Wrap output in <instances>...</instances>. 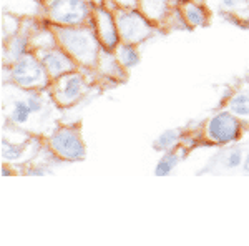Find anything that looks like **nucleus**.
Here are the masks:
<instances>
[{
    "instance_id": "obj_1",
    "label": "nucleus",
    "mask_w": 249,
    "mask_h": 246,
    "mask_svg": "<svg viewBox=\"0 0 249 246\" xmlns=\"http://www.w3.org/2000/svg\"><path fill=\"white\" fill-rule=\"evenodd\" d=\"M53 27L58 45L78 63V67L93 70L96 62H98L100 50H102V43L96 37L95 27L91 23L70 27Z\"/></svg>"
},
{
    "instance_id": "obj_2",
    "label": "nucleus",
    "mask_w": 249,
    "mask_h": 246,
    "mask_svg": "<svg viewBox=\"0 0 249 246\" xmlns=\"http://www.w3.org/2000/svg\"><path fill=\"white\" fill-rule=\"evenodd\" d=\"M3 68L7 72L5 83H14L23 90H47L50 87L52 80L47 74V68L34 50L27 52L17 62Z\"/></svg>"
},
{
    "instance_id": "obj_3",
    "label": "nucleus",
    "mask_w": 249,
    "mask_h": 246,
    "mask_svg": "<svg viewBox=\"0 0 249 246\" xmlns=\"http://www.w3.org/2000/svg\"><path fill=\"white\" fill-rule=\"evenodd\" d=\"M90 74V68H78V70L52 80L50 87H48V94H50L53 103L57 105V108L75 107L85 98L88 92L91 90V85H93L90 76H88Z\"/></svg>"
},
{
    "instance_id": "obj_4",
    "label": "nucleus",
    "mask_w": 249,
    "mask_h": 246,
    "mask_svg": "<svg viewBox=\"0 0 249 246\" xmlns=\"http://www.w3.org/2000/svg\"><path fill=\"white\" fill-rule=\"evenodd\" d=\"M47 150L62 161H82L87 156L80 125H60L45 136Z\"/></svg>"
},
{
    "instance_id": "obj_5",
    "label": "nucleus",
    "mask_w": 249,
    "mask_h": 246,
    "mask_svg": "<svg viewBox=\"0 0 249 246\" xmlns=\"http://www.w3.org/2000/svg\"><path fill=\"white\" fill-rule=\"evenodd\" d=\"M93 5L87 0H47L43 3L42 19L50 25L70 27L91 23Z\"/></svg>"
},
{
    "instance_id": "obj_6",
    "label": "nucleus",
    "mask_w": 249,
    "mask_h": 246,
    "mask_svg": "<svg viewBox=\"0 0 249 246\" xmlns=\"http://www.w3.org/2000/svg\"><path fill=\"white\" fill-rule=\"evenodd\" d=\"M113 15L116 22V29L122 42L142 45L148 38H151L156 32H160L158 27L153 22H150L140 9H124V7H113Z\"/></svg>"
},
{
    "instance_id": "obj_7",
    "label": "nucleus",
    "mask_w": 249,
    "mask_h": 246,
    "mask_svg": "<svg viewBox=\"0 0 249 246\" xmlns=\"http://www.w3.org/2000/svg\"><path fill=\"white\" fill-rule=\"evenodd\" d=\"M244 123L231 114L230 110H219L214 115L204 122V127L201 130V138L210 145H218V147H224V145L236 143L243 136L244 133Z\"/></svg>"
},
{
    "instance_id": "obj_8",
    "label": "nucleus",
    "mask_w": 249,
    "mask_h": 246,
    "mask_svg": "<svg viewBox=\"0 0 249 246\" xmlns=\"http://www.w3.org/2000/svg\"><path fill=\"white\" fill-rule=\"evenodd\" d=\"M91 25L95 27L96 37H98L102 48L113 52L120 40L118 29H116L115 15L113 10L107 5H95L93 12H91Z\"/></svg>"
},
{
    "instance_id": "obj_9",
    "label": "nucleus",
    "mask_w": 249,
    "mask_h": 246,
    "mask_svg": "<svg viewBox=\"0 0 249 246\" xmlns=\"http://www.w3.org/2000/svg\"><path fill=\"white\" fill-rule=\"evenodd\" d=\"M37 17H27L22 20V27L17 34L5 38L2 42V63L3 67H9L17 62L20 57L30 52V34L35 25Z\"/></svg>"
},
{
    "instance_id": "obj_10",
    "label": "nucleus",
    "mask_w": 249,
    "mask_h": 246,
    "mask_svg": "<svg viewBox=\"0 0 249 246\" xmlns=\"http://www.w3.org/2000/svg\"><path fill=\"white\" fill-rule=\"evenodd\" d=\"M7 103L3 105V112H5V118L7 123H12L18 128L27 130L29 125L34 123V118L37 116V114L34 112L32 105L29 102V94L27 90L22 88V95L20 96H9L5 94Z\"/></svg>"
},
{
    "instance_id": "obj_11",
    "label": "nucleus",
    "mask_w": 249,
    "mask_h": 246,
    "mask_svg": "<svg viewBox=\"0 0 249 246\" xmlns=\"http://www.w3.org/2000/svg\"><path fill=\"white\" fill-rule=\"evenodd\" d=\"M37 54L40 60H42L43 67L47 68V74L50 76V80H55L58 76L70 74V72H75L80 68L78 63L60 45L47 48V50H40Z\"/></svg>"
},
{
    "instance_id": "obj_12",
    "label": "nucleus",
    "mask_w": 249,
    "mask_h": 246,
    "mask_svg": "<svg viewBox=\"0 0 249 246\" xmlns=\"http://www.w3.org/2000/svg\"><path fill=\"white\" fill-rule=\"evenodd\" d=\"M179 0H138V9L160 30L166 32L168 23L178 12Z\"/></svg>"
},
{
    "instance_id": "obj_13",
    "label": "nucleus",
    "mask_w": 249,
    "mask_h": 246,
    "mask_svg": "<svg viewBox=\"0 0 249 246\" xmlns=\"http://www.w3.org/2000/svg\"><path fill=\"white\" fill-rule=\"evenodd\" d=\"M95 74L102 78H107L110 82L120 83L124 82L128 76V70L124 68L122 63L118 62V58L115 57V54L111 50H107V48H102L98 55V62L95 65Z\"/></svg>"
},
{
    "instance_id": "obj_14",
    "label": "nucleus",
    "mask_w": 249,
    "mask_h": 246,
    "mask_svg": "<svg viewBox=\"0 0 249 246\" xmlns=\"http://www.w3.org/2000/svg\"><path fill=\"white\" fill-rule=\"evenodd\" d=\"M178 7L190 30L201 29V27H206L210 23L211 10L208 9L206 3L193 2V0H179Z\"/></svg>"
},
{
    "instance_id": "obj_15",
    "label": "nucleus",
    "mask_w": 249,
    "mask_h": 246,
    "mask_svg": "<svg viewBox=\"0 0 249 246\" xmlns=\"http://www.w3.org/2000/svg\"><path fill=\"white\" fill-rule=\"evenodd\" d=\"M224 108L234 114L244 123V127L249 128V80L231 92L230 98L224 102Z\"/></svg>"
},
{
    "instance_id": "obj_16",
    "label": "nucleus",
    "mask_w": 249,
    "mask_h": 246,
    "mask_svg": "<svg viewBox=\"0 0 249 246\" xmlns=\"http://www.w3.org/2000/svg\"><path fill=\"white\" fill-rule=\"evenodd\" d=\"M211 12H219L241 23H249V5L246 0H204Z\"/></svg>"
},
{
    "instance_id": "obj_17",
    "label": "nucleus",
    "mask_w": 249,
    "mask_h": 246,
    "mask_svg": "<svg viewBox=\"0 0 249 246\" xmlns=\"http://www.w3.org/2000/svg\"><path fill=\"white\" fill-rule=\"evenodd\" d=\"M115 57L118 58V62L126 68L128 72L131 68H135L140 63V52H138V45H133V43H126V42H120L116 48L113 50Z\"/></svg>"
},
{
    "instance_id": "obj_18",
    "label": "nucleus",
    "mask_w": 249,
    "mask_h": 246,
    "mask_svg": "<svg viewBox=\"0 0 249 246\" xmlns=\"http://www.w3.org/2000/svg\"><path fill=\"white\" fill-rule=\"evenodd\" d=\"M181 158H183V156H181V153H179L178 148L170 150V151H164L163 156L158 160V163H156V167H155V175L156 176L171 175V173L175 171V168L179 165Z\"/></svg>"
},
{
    "instance_id": "obj_19",
    "label": "nucleus",
    "mask_w": 249,
    "mask_h": 246,
    "mask_svg": "<svg viewBox=\"0 0 249 246\" xmlns=\"http://www.w3.org/2000/svg\"><path fill=\"white\" fill-rule=\"evenodd\" d=\"M183 142V133L181 130H176V128H170V130L163 132L161 135H158V138L155 140L153 148L156 151H170L178 148V145Z\"/></svg>"
},
{
    "instance_id": "obj_20",
    "label": "nucleus",
    "mask_w": 249,
    "mask_h": 246,
    "mask_svg": "<svg viewBox=\"0 0 249 246\" xmlns=\"http://www.w3.org/2000/svg\"><path fill=\"white\" fill-rule=\"evenodd\" d=\"M243 161H244L243 151H241L239 148H234V150H231L230 153H228L224 165H226V168H230V170H234V168L243 167Z\"/></svg>"
},
{
    "instance_id": "obj_21",
    "label": "nucleus",
    "mask_w": 249,
    "mask_h": 246,
    "mask_svg": "<svg viewBox=\"0 0 249 246\" xmlns=\"http://www.w3.org/2000/svg\"><path fill=\"white\" fill-rule=\"evenodd\" d=\"M110 9L113 7H124V9H138V0H108Z\"/></svg>"
},
{
    "instance_id": "obj_22",
    "label": "nucleus",
    "mask_w": 249,
    "mask_h": 246,
    "mask_svg": "<svg viewBox=\"0 0 249 246\" xmlns=\"http://www.w3.org/2000/svg\"><path fill=\"white\" fill-rule=\"evenodd\" d=\"M88 3H90V5H107V7H110V2H108V0H87Z\"/></svg>"
},
{
    "instance_id": "obj_23",
    "label": "nucleus",
    "mask_w": 249,
    "mask_h": 246,
    "mask_svg": "<svg viewBox=\"0 0 249 246\" xmlns=\"http://www.w3.org/2000/svg\"><path fill=\"white\" fill-rule=\"evenodd\" d=\"M243 170L244 173H249V153L244 156V161H243Z\"/></svg>"
},
{
    "instance_id": "obj_24",
    "label": "nucleus",
    "mask_w": 249,
    "mask_h": 246,
    "mask_svg": "<svg viewBox=\"0 0 249 246\" xmlns=\"http://www.w3.org/2000/svg\"><path fill=\"white\" fill-rule=\"evenodd\" d=\"M35 2H38V3H40V5H43V3H45V2H47V0H35Z\"/></svg>"
},
{
    "instance_id": "obj_25",
    "label": "nucleus",
    "mask_w": 249,
    "mask_h": 246,
    "mask_svg": "<svg viewBox=\"0 0 249 246\" xmlns=\"http://www.w3.org/2000/svg\"><path fill=\"white\" fill-rule=\"evenodd\" d=\"M193 2H199V3H204V0H193Z\"/></svg>"
},
{
    "instance_id": "obj_26",
    "label": "nucleus",
    "mask_w": 249,
    "mask_h": 246,
    "mask_svg": "<svg viewBox=\"0 0 249 246\" xmlns=\"http://www.w3.org/2000/svg\"><path fill=\"white\" fill-rule=\"evenodd\" d=\"M246 2H248V5H249V0H246Z\"/></svg>"
}]
</instances>
